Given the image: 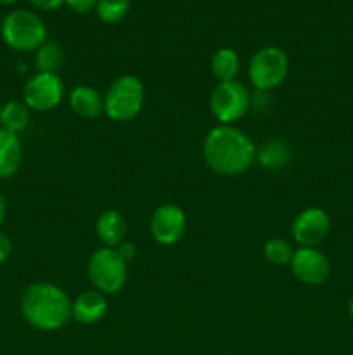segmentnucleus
<instances>
[{"label": "nucleus", "mask_w": 353, "mask_h": 355, "mask_svg": "<svg viewBox=\"0 0 353 355\" xmlns=\"http://www.w3.org/2000/svg\"><path fill=\"white\" fill-rule=\"evenodd\" d=\"M144 85L134 75L114 80L104 96V113L114 121H130L144 106Z\"/></svg>", "instance_id": "nucleus-4"}, {"label": "nucleus", "mask_w": 353, "mask_h": 355, "mask_svg": "<svg viewBox=\"0 0 353 355\" xmlns=\"http://www.w3.org/2000/svg\"><path fill=\"white\" fill-rule=\"evenodd\" d=\"M210 107L213 116L221 125H230L241 120L249 110V92L241 82H220L210 96Z\"/></svg>", "instance_id": "nucleus-7"}, {"label": "nucleus", "mask_w": 353, "mask_h": 355, "mask_svg": "<svg viewBox=\"0 0 353 355\" xmlns=\"http://www.w3.org/2000/svg\"><path fill=\"white\" fill-rule=\"evenodd\" d=\"M6 214H7L6 198H3L2 193H0V225L3 224V218H6Z\"/></svg>", "instance_id": "nucleus-26"}, {"label": "nucleus", "mask_w": 353, "mask_h": 355, "mask_svg": "<svg viewBox=\"0 0 353 355\" xmlns=\"http://www.w3.org/2000/svg\"><path fill=\"white\" fill-rule=\"evenodd\" d=\"M287 73H289V61H287L286 52L279 47L269 45V47L260 49L249 61V80L260 92L279 87L286 80Z\"/></svg>", "instance_id": "nucleus-6"}, {"label": "nucleus", "mask_w": 353, "mask_h": 355, "mask_svg": "<svg viewBox=\"0 0 353 355\" xmlns=\"http://www.w3.org/2000/svg\"><path fill=\"white\" fill-rule=\"evenodd\" d=\"M348 314H350V318L353 319V295H352V298L348 300Z\"/></svg>", "instance_id": "nucleus-27"}, {"label": "nucleus", "mask_w": 353, "mask_h": 355, "mask_svg": "<svg viewBox=\"0 0 353 355\" xmlns=\"http://www.w3.org/2000/svg\"><path fill=\"white\" fill-rule=\"evenodd\" d=\"M6 45L19 52H31L47 42V28L35 12L26 9L10 10L0 24Z\"/></svg>", "instance_id": "nucleus-3"}, {"label": "nucleus", "mask_w": 353, "mask_h": 355, "mask_svg": "<svg viewBox=\"0 0 353 355\" xmlns=\"http://www.w3.org/2000/svg\"><path fill=\"white\" fill-rule=\"evenodd\" d=\"M66 6L69 7L71 10L78 14H87L90 12L92 9H96L97 0H64Z\"/></svg>", "instance_id": "nucleus-22"}, {"label": "nucleus", "mask_w": 353, "mask_h": 355, "mask_svg": "<svg viewBox=\"0 0 353 355\" xmlns=\"http://www.w3.org/2000/svg\"><path fill=\"white\" fill-rule=\"evenodd\" d=\"M185 214L176 205L166 203L156 208L151 217V234L156 243L163 246L175 245L185 232Z\"/></svg>", "instance_id": "nucleus-11"}, {"label": "nucleus", "mask_w": 353, "mask_h": 355, "mask_svg": "<svg viewBox=\"0 0 353 355\" xmlns=\"http://www.w3.org/2000/svg\"><path fill=\"white\" fill-rule=\"evenodd\" d=\"M114 250H116L118 255H120L121 259L125 260V262H130V260L135 257V253H137V248H135V245H132V243H128V241L120 243V245H118Z\"/></svg>", "instance_id": "nucleus-24"}, {"label": "nucleus", "mask_w": 353, "mask_h": 355, "mask_svg": "<svg viewBox=\"0 0 353 355\" xmlns=\"http://www.w3.org/2000/svg\"><path fill=\"white\" fill-rule=\"evenodd\" d=\"M0 113H2V106H0Z\"/></svg>", "instance_id": "nucleus-29"}, {"label": "nucleus", "mask_w": 353, "mask_h": 355, "mask_svg": "<svg viewBox=\"0 0 353 355\" xmlns=\"http://www.w3.org/2000/svg\"><path fill=\"white\" fill-rule=\"evenodd\" d=\"M96 231L100 241H102L107 248H116L120 243H123L125 231H127L123 215L116 210H106L104 214H100L99 218H97Z\"/></svg>", "instance_id": "nucleus-15"}, {"label": "nucleus", "mask_w": 353, "mask_h": 355, "mask_svg": "<svg viewBox=\"0 0 353 355\" xmlns=\"http://www.w3.org/2000/svg\"><path fill=\"white\" fill-rule=\"evenodd\" d=\"M204 159L220 175H237L246 172L256 158L251 139L232 125H218L204 137Z\"/></svg>", "instance_id": "nucleus-1"}, {"label": "nucleus", "mask_w": 353, "mask_h": 355, "mask_svg": "<svg viewBox=\"0 0 353 355\" xmlns=\"http://www.w3.org/2000/svg\"><path fill=\"white\" fill-rule=\"evenodd\" d=\"M294 241L300 246H317L324 241L331 232V217L325 210L318 207H311L296 215L293 222Z\"/></svg>", "instance_id": "nucleus-9"}, {"label": "nucleus", "mask_w": 353, "mask_h": 355, "mask_svg": "<svg viewBox=\"0 0 353 355\" xmlns=\"http://www.w3.org/2000/svg\"><path fill=\"white\" fill-rule=\"evenodd\" d=\"M35 7L38 9H44V10H52V9H57L64 0H30Z\"/></svg>", "instance_id": "nucleus-25"}, {"label": "nucleus", "mask_w": 353, "mask_h": 355, "mask_svg": "<svg viewBox=\"0 0 353 355\" xmlns=\"http://www.w3.org/2000/svg\"><path fill=\"white\" fill-rule=\"evenodd\" d=\"M30 123V107L24 104V101H9L2 106L0 113V127L12 134H19Z\"/></svg>", "instance_id": "nucleus-16"}, {"label": "nucleus", "mask_w": 353, "mask_h": 355, "mask_svg": "<svg viewBox=\"0 0 353 355\" xmlns=\"http://www.w3.org/2000/svg\"><path fill=\"white\" fill-rule=\"evenodd\" d=\"M106 312L107 302L100 291H85L71 304V315L82 324H96Z\"/></svg>", "instance_id": "nucleus-12"}, {"label": "nucleus", "mask_w": 353, "mask_h": 355, "mask_svg": "<svg viewBox=\"0 0 353 355\" xmlns=\"http://www.w3.org/2000/svg\"><path fill=\"white\" fill-rule=\"evenodd\" d=\"M291 270L301 283L317 286L329 279L331 263L320 250L314 248V246H301L293 253Z\"/></svg>", "instance_id": "nucleus-10"}, {"label": "nucleus", "mask_w": 353, "mask_h": 355, "mask_svg": "<svg viewBox=\"0 0 353 355\" xmlns=\"http://www.w3.org/2000/svg\"><path fill=\"white\" fill-rule=\"evenodd\" d=\"M258 159L265 168L270 170H279L289 163L291 153L284 142L280 141H270L262 146L258 153Z\"/></svg>", "instance_id": "nucleus-19"}, {"label": "nucleus", "mask_w": 353, "mask_h": 355, "mask_svg": "<svg viewBox=\"0 0 353 355\" xmlns=\"http://www.w3.org/2000/svg\"><path fill=\"white\" fill-rule=\"evenodd\" d=\"M132 0H97V16L107 24H116L128 14Z\"/></svg>", "instance_id": "nucleus-20"}, {"label": "nucleus", "mask_w": 353, "mask_h": 355, "mask_svg": "<svg viewBox=\"0 0 353 355\" xmlns=\"http://www.w3.org/2000/svg\"><path fill=\"white\" fill-rule=\"evenodd\" d=\"M69 106L78 116L97 118L104 111V97L89 85H78L69 94Z\"/></svg>", "instance_id": "nucleus-14"}, {"label": "nucleus", "mask_w": 353, "mask_h": 355, "mask_svg": "<svg viewBox=\"0 0 353 355\" xmlns=\"http://www.w3.org/2000/svg\"><path fill=\"white\" fill-rule=\"evenodd\" d=\"M23 162V144L12 132L0 127V179H10Z\"/></svg>", "instance_id": "nucleus-13"}, {"label": "nucleus", "mask_w": 353, "mask_h": 355, "mask_svg": "<svg viewBox=\"0 0 353 355\" xmlns=\"http://www.w3.org/2000/svg\"><path fill=\"white\" fill-rule=\"evenodd\" d=\"M10 253H12V243H10L9 236L6 232L0 231V263L7 262Z\"/></svg>", "instance_id": "nucleus-23"}, {"label": "nucleus", "mask_w": 353, "mask_h": 355, "mask_svg": "<svg viewBox=\"0 0 353 355\" xmlns=\"http://www.w3.org/2000/svg\"><path fill=\"white\" fill-rule=\"evenodd\" d=\"M64 61V52H62L61 45L55 42H45L40 49H37V55H35V64H37L38 73H55L62 66Z\"/></svg>", "instance_id": "nucleus-18"}, {"label": "nucleus", "mask_w": 353, "mask_h": 355, "mask_svg": "<svg viewBox=\"0 0 353 355\" xmlns=\"http://www.w3.org/2000/svg\"><path fill=\"white\" fill-rule=\"evenodd\" d=\"M71 304L64 290L51 283L30 284L21 297V314L33 328L54 331L71 318Z\"/></svg>", "instance_id": "nucleus-2"}, {"label": "nucleus", "mask_w": 353, "mask_h": 355, "mask_svg": "<svg viewBox=\"0 0 353 355\" xmlns=\"http://www.w3.org/2000/svg\"><path fill=\"white\" fill-rule=\"evenodd\" d=\"M89 279L102 295H114L127 283V262L114 248H99L89 260Z\"/></svg>", "instance_id": "nucleus-5"}, {"label": "nucleus", "mask_w": 353, "mask_h": 355, "mask_svg": "<svg viewBox=\"0 0 353 355\" xmlns=\"http://www.w3.org/2000/svg\"><path fill=\"white\" fill-rule=\"evenodd\" d=\"M64 97V83L55 73H37L26 82L23 99L30 110L51 111Z\"/></svg>", "instance_id": "nucleus-8"}, {"label": "nucleus", "mask_w": 353, "mask_h": 355, "mask_svg": "<svg viewBox=\"0 0 353 355\" xmlns=\"http://www.w3.org/2000/svg\"><path fill=\"white\" fill-rule=\"evenodd\" d=\"M239 55L235 54L232 49H218L211 58V71H213L215 78L220 82H230L235 80V75L239 73Z\"/></svg>", "instance_id": "nucleus-17"}, {"label": "nucleus", "mask_w": 353, "mask_h": 355, "mask_svg": "<svg viewBox=\"0 0 353 355\" xmlns=\"http://www.w3.org/2000/svg\"><path fill=\"white\" fill-rule=\"evenodd\" d=\"M293 253L294 252L289 243L280 238L269 239L265 243V246H263V255L273 266H286V263H291Z\"/></svg>", "instance_id": "nucleus-21"}, {"label": "nucleus", "mask_w": 353, "mask_h": 355, "mask_svg": "<svg viewBox=\"0 0 353 355\" xmlns=\"http://www.w3.org/2000/svg\"><path fill=\"white\" fill-rule=\"evenodd\" d=\"M17 2V0H0V3H3V6H9V3H14Z\"/></svg>", "instance_id": "nucleus-28"}]
</instances>
